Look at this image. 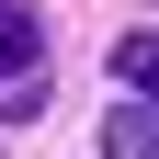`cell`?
I'll use <instances>...</instances> for the list:
<instances>
[{"label":"cell","mask_w":159,"mask_h":159,"mask_svg":"<svg viewBox=\"0 0 159 159\" xmlns=\"http://www.w3.org/2000/svg\"><path fill=\"white\" fill-rule=\"evenodd\" d=\"M114 80H125L136 102H159V34H125L114 46Z\"/></svg>","instance_id":"cell-3"},{"label":"cell","mask_w":159,"mask_h":159,"mask_svg":"<svg viewBox=\"0 0 159 159\" xmlns=\"http://www.w3.org/2000/svg\"><path fill=\"white\" fill-rule=\"evenodd\" d=\"M0 114H46V23L0 0Z\"/></svg>","instance_id":"cell-1"},{"label":"cell","mask_w":159,"mask_h":159,"mask_svg":"<svg viewBox=\"0 0 159 159\" xmlns=\"http://www.w3.org/2000/svg\"><path fill=\"white\" fill-rule=\"evenodd\" d=\"M102 159H159V102H114L102 114Z\"/></svg>","instance_id":"cell-2"}]
</instances>
